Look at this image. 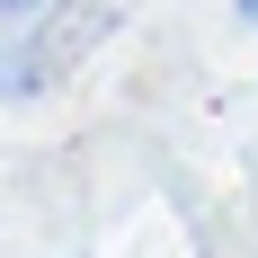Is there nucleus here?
Returning <instances> with one entry per match:
<instances>
[{
	"label": "nucleus",
	"instance_id": "nucleus-4",
	"mask_svg": "<svg viewBox=\"0 0 258 258\" xmlns=\"http://www.w3.org/2000/svg\"><path fill=\"white\" fill-rule=\"evenodd\" d=\"M232 18H240V27H258V0H232Z\"/></svg>",
	"mask_w": 258,
	"mask_h": 258
},
{
	"label": "nucleus",
	"instance_id": "nucleus-1",
	"mask_svg": "<svg viewBox=\"0 0 258 258\" xmlns=\"http://www.w3.org/2000/svg\"><path fill=\"white\" fill-rule=\"evenodd\" d=\"M125 18H134V0H53L45 18L0 27V107H27L45 89H62Z\"/></svg>",
	"mask_w": 258,
	"mask_h": 258
},
{
	"label": "nucleus",
	"instance_id": "nucleus-2",
	"mask_svg": "<svg viewBox=\"0 0 258 258\" xmlns=\"http://www.w3.org/2000/svg\"><path fill=\"white\" fill-rule=\"evenodd\" d=\"M45 187H53L45 152H0V232H27L36 205H45Z\"/></svg>",
	"mask_w": 258,
	"mask_h": 258
},
{
	"label": "nucleus",
	"instance_id": "nucleus-3",
	"mask_svg": "<svg viewBox=\"0 0 258 258\" xmlns=\"http://www.w3.org/2000/svg\"><path fill=\"white\" fill-rule=\"evenodd\" d=\"M53 0H0V27H27V18H45Z\"/></svg>",
	"mask_w": 258,
	"mask_h": 258
}]
</instances>
